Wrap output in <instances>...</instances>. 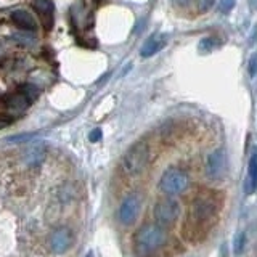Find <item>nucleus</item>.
Returning a JSON list of instances; mask_svg holds the SVG:
<instances>
[{
    "label": "nucleus",
    "instance_id": "obj_1",
    "mask_svg": "<svg viewBox=\"0 0 257 257\" xmlns=\"http://www.w3.org/2000/svg\"><path fill=\"white\" fill-rule=\"evenodd\" d=\"M167 243V231L157 224H145L133 236L135 253L142 257H150L162 249Z\"/></svg>",
    "mask_w": 257,
    "mask_h": 257
},
{
    "label": "nucleus",
    "instance_id": "obj_2",
    "mask_svg": "<svg viewBox=\"0 0 257 257\" xmlns=\"http://www.w3.org/2000/svg\"><path fill=\"white\" fill-rule=\"evenodd\" d=\"M151 156V148L147 140H138L130 148L126 151V154L121 159L122 172L128 177H137L147 169Z\"/></svg>",
    "mask_w": 257,
    "mask_h": 257
},
{
    "label": "nucleus",
    "instance_id": "obj_3",
    "mask_svg": "<svg viewBox=\"0 0 257 257\" xmlns=\"http://www.w3.org/2000/svg\"><path fill=\"white\" fill-rule=\"evenodd\" d=\"M190 185L188 174L179 167H169L167 171L162 174L159 180V188L162 193H166L169 196H175L183 193Z\"/></svg>",
    "mask_w": 257,
    "mask_h": 257
},
{
    "label": "nucleus",
    "instance_id": "obj_4",
    "mask_svg": "<svg viewBox=\"0 0 257 257\" xmlns=\"http://www.w3.org/2000/svg\"><path fill=\"white\" fill-rule=\"evenodd\" d=\"M180 212H182V207H180V203L171 200H161L156 203V206L153 209V215L157 225L161 227H171L175 222L179 220Z\"/></svg>",
    "mask_w": 257,
    "mask_h": 257
},
{
    "label": "nucleus",
    "instance_id": "obj_5",
    "mask_svg": "<svg viewBox=\"0 0 257 257\" xmlns=\"http://www.w3.org/2000/svg\"><path fill=\"white\" fill-rule=\"evenodd\" d=\"M215 214V204L209 198H198L190 207V222L196 227L206 225Z\"/></svg>",
    "mask_w": 257,
    "mask_h": 257
},
{
    "label": "nucleus",
    "instance_id": "obj_6",
    "mask_svg": "<svg viewBox=\"0 0 257 257\" xmlns=\"http://www.w3.org/2000/svg\"><path fill=\"white\" fill-rule=\"evenodd\" d=\"M140 209H142V196L138 193H132L128 195L124 201H122L119 207V220L124 225H130L137 220Z\"/></svg>",
    "mask_w": 257,
    "mask_h": 257
},
{
    "label": "nucleus",
    "instance_id": "obj_7",
    "mask_svg": "<svg viewBox=\"0 0 257 257\" xmlns=\"http://www.w3.org/2000/svg\"><path fill=\"white\" fill-rule=\"evenodd\" d=\"M49 243H50V249L53 251L55 254H63L71 249L73 243H74V236H73L71 230L63 227V229H58L51 233Z\"/></svg>",
    "mask_w": 257,
    "mask_h": 257
},
{
    "label": "nucleus",
    "instance_id": "obj_8",
    "mask_svg": "<svg viewBox=\"0 0 257 257\" xmlns=\"http://www.w3.org/2000/svg\"><path fill=\"white\" fill-rule=\"evenodd\" d=\"M206 171L211 179H220L227 171V154L224 150H214L211 154L207 156L206 162Z\"/></svg>",
    "mask_w": 257,
    "mask_h": 257
},
{
    "label": "nucleus",
    "instance_id": "obj_9",
    "mask_svg": "<svg viewBox=\"0 0 257 257\" xmlns=\"http://www.w3.org/2000/svg\"><path fill=\"white\" fill-rule=\"evenodd\" d=\"M32 7L39 15L40 21L45 29H51L53 26V13H55V3L51 0H34Z\"/></svg>",
    "mask_w": 257,
    "mask_h": 257
},
{
    "label": "nucleus",
    "instance_id": "obj_10",
    "mask_svg": "<svg viewBox=\"0 0 257 257\" xmlns=\"http://www.w3.org/2000/svg\"><path fill=\"white\" fill-rule=\"evenodd\" d=\"M167 44V36L166 34H153L147 42L143 44L142 47V50H140V55H142L143 58H150V56H153L156 55L157 51H161L162 49L166 47Z\"/></svg>",
    "mask_w": 257,
    "mask_h": 257
},
{
    "label": "nucleus",
    "instance_id": "obj_11",
    "mask_svg": "<svg viewBox=\"0 0 257 257\" xmlns=\"http://www.w3.org/2000/svg\"><path fill=\"white\" fill-rule=\"evenodd\" d=\"M11 20H13V23L18 27L21 29H25V31H31L34 32L37 29V25H36V21H34L32 18V15L31 13H27L26 10H16L11 13Z\"/></svg>",
    "mask_w": 257,
    "mask_h": 257
},
{
    "label": "nucleus",
    "instance_id": "obj_12",
    "mask_svg": "<svg viewBox=\"0 0 257 257\" xmlns=\"http://www.w3.org/2000/svg\"><path fill=\"white\" fill-rule=\"evenodd\" d=\"M29 104H31V100H29L25 93H21L20 90H18V93H15V95L7 98V109L11 111L13 114L23 113V111L29 108Z\"/></svg>",
    "mask_w": 257,
    "mask_h": 257
},
{
    "label": "nucleus",
    "instance_id": "obj_13",
    "mask_svg": "<svg viewBox=\"0 0 257 257\" xmlns=\"http://www.w3.org/2000/svg\"><path fill=\"white\" fill-rule=\"evenodd\" d=\"M244 190L248 195H253L257 190V151H254L249 159V169H248V179L244 183Z\"/></svg>",
    "mask_w": 257,
    "mask_h": 257
},
{
    "label": "nucleus",
    "instance_id": "obj_14",
    "mask_svg": "<svg viewBox=\"0 0 257 257\" xmlns=\"http://www.w3.org/2000/svg\"><path fill=\"white\" fill-rule=\"evenodd\" d=\"M244 248H246V233L241 231L238 233L235 238V244H233V251H235L236 256H241L244 253Z\"/></svg>",
    "mask_w": 257,
    "mask_h": 257
},
{
    "label": "nucleus",
    "instance_id": "obj_15",
    "mask_svg": "<svg viewBox=\"0 0 257 257\" xmlns=\"http://www.w3.org/2000/svg\"><path fill=\"white\" fill-rule=\"evenodd\" d=\"M215 47H219V40L215 37H206L200 42V51L201 53H204V51H211Z\"/></svg>",
    "mask_w": 257,
    "mask_h": 257
},
{
    "label": "nucleus",
    "instance_id": "obj_16",
    "mask_svg": "<svg viewBox=\"0 0 257 257\" xmlns=\"http://www.w3.org/2000/svg\"><path fill=\"white\" fill-rule=\"evenodd\" d=\"M20 92L21 93H25V95L29 98V100H36V98L39 97V89H37V87H34L32 84H25V85H23L21 87V89H20Z\"/></svg>",
    "mask_w": 257,
    "mask_h": 257
},
{
    "label": "nucleus",
    "instance_id": "obj_17",
    "mask_svg": "<svg viewBox=\"0 0 257 257\" xmlns=\"http://www.w3.org/2000/svg\"><path fill=\"white\" fill-rule=\"evenodd\" d=\"M44 159V151H39V150H34V151H29V154L26 157L27 164L29 166H34V164H40Z\"/></svg>",
    "mask_w": 257,
    "mask_h": 257
},
{
    "label": "nucleus",
    "instance_id": "obj_18",
    "mask_svg": "<svg viewBox=\"0 0 257 257\" xmlns=\"http://www.w3.org/2000/svg\"><path fill=\"white\" fill-rule=\"evenodd\" d=\"M233 7H235V0H220L219 3V8L222 13H230Z\"/></svg>",
    "mask_w": 257,
    "mask_h": 257
},
{
    "label": "nucleus",
    "instance_id": "obj_19",
    "mask_svg": "<svg viewBox=\"0 0 257 257\" xmlns=\"http://www.w3.org/2000/svg\"><path fill=\"white\" fill-rule=\"evenodd\" d=\"M256 74H257V53H254L249 60V76L254 77Z\"/></svg>",
    "mask_w": 257,
    "mask_h": 257
},
{
    "label": "nucleus",
    "instance_id": "obj_20",
    "mask_svg": "<svg viewBox=\"0 0 257 257\" xmlns=\"http://www.w3.org/2000/svg\"><path fill=\"white\" fill-rule=\"evenodd\" d=\"M214 2L215 0H198V8L201 11H207L214 5Z\"/></svg>",
    "mask_w": 257,
    "mask_h": 257
},
{
    "label": "nucleus",
    "instance_id": "obj_21",
    "mask_svg": "<svg viewBox=\"0 0 257 257\" xmlns=\"http://www.w3.org/2000/svg\"><path fill=\"white\" fill-rule=\"evenodd\" d=\"M90 142H98V140L102 138V128H93V130L90 132Z\"/></svg>",
    "mask_w": 257,
    "mask_h": 257
},
{
    "label": "nucleus",
    "instance_id": "obj_22",
    "mask_svg": "<svg viewBox=\"0 0 257 257\" xmlns=\"http://www.w3.org/2000/svg\"><path fill=\"white\" fill-rule=\"evenodd\" d=\"M172 3L179 8H185V7H188L190 0H172Z\"/></svg>",
    "mask_w": 257,
    "mask_h": 257
},
{
    "label": "nucleus",
    "instance_id": "obj_23",
    "mask_svg": "<svg viewBox=\"0 0 257 257\" xmlns=\"http://www.w3.org/2000/svg\"><path fill=\"white\" fill-rule=\"evenodd\" d=\"M7 126H10V119H5V118H0V130L5 128Z\"/></svg>",
    "mask_w": 257,
    "mask_h": 257
},
{
    "label": "nucleus",
    "instance_id": "obj_24",
    "mask_svg": "<svg viewBox=\"0 0 257 257\" xmlns=\"http://www.w3.org/2000/svg\"><path fill=\"white\" fill-rule=\"evenodd\" d=\"M97 2H98V3H100V2H104V0H97Z\"/></svg>",
    "mask_w": 257,
    "mask_h": 257
},
{
    "label": "nucleus",
    "instance_id": "obj_25",
    "mask_svg": "<svg viewBox=\"0 0 257 257\" xmlns=\"http://www.w3.org/2000/svg\"><path fill=\"white\" fill-rule=\"evenodd\" d=\"M87 257H93V256H92V254H89V256H87Z\"/></svg>",
    "mask_w": 257,
    "mask_h": 257
}]
</instances>
